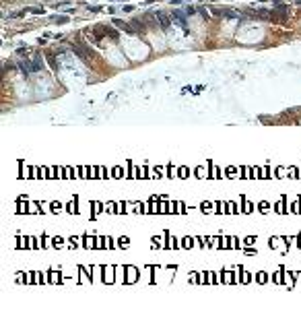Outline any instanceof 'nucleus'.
Here are the masks:
<instances>
[{"instance_id":"nucleus-1","label":"nucleus","mask_w":301,"mask_h":318,"mask_svg":"<svg viewBox=\"0 0 301 318\" xmlns=\"http://www.w3.org/2000/svg\"><path fill=\"white\" fill-rule=\"evenodd\" d=\"M212 13L217 14V17H223V19H237L239 14L231 10V8H212Z\"/></svg>"},{"instance_id":"nucleus-2","label":"nucleus","mask_w":301,"mask_h":318,"mask_svg":"<svg viewBox=\"0 0 301 318\" xmlns=\"http://www.w3.org/2000/svg\"><path fill=\"white\" fill-rule=\"evenodd\" d=\"M130 25L134 27V31H136V33H140V35H142L144 31H146V27L142 25V21H138V19H132V23H130Z\"/></svg>"},{"instance_id":"nucleus-3","label":"nucleus","mask_w":301,"mask_h":318,"mask_svg":"<svg viewBox=\"0 0 301 318\" xmlns=\"http://www.w3.org/2000/svg\"><path fill=\"white\" fill-rule=\"evenodd\" d=\"M157 23H159L163 29H167V25H169V19H167V14H165V13H157Z\"/></svg>"},{"instance_id":"nucleus-4","label":"nucleus","mask_w":301,"mask_h":318,"mask_svg":"<svg viewBox=\"0 0 301 318\" xmlns=\"http://www.w3.org/2000/svg\"><path fill=\"white\" fill-rule=\"evenodd\" d=\"M48 62H50V68H52V70H58V62H56L52 56H48Z\"/></svg>"},{"instance_id":"nucleus-5","label":"nucleus","mask_w":301,"mask_h":318,"mask_svg":"<svg viewBox=\"0 0 301 318\" xmlns=\"http://www.w3.org/2000/svg\"><path fill=\"white\" fill-rule=\"evenodd\" d=\"M54 21L56 23H68V17H64V14H62V17H58V19L54 17Z\"/></svg>"},{"instance_id":"nucleus-6","label":"nucleus","mask_w":301,"mask_h":318,"mask_svg":"<svg viewBox=\"0 0 301 318\" xmlns=\"http://www.w3.org/2000/svg\"><path fill=\"white\" fill-rule=\"evenodd\" d=\"M29 13H33V14H41V13H43V8H29Z\"/></svg>"},{"instance_id":"nucleus-7","label":"nucleus","mask_w":301,"mask_h":318,"mask_svg":"<svg viewBox=\"0 0 301 318\" xmlns=\"http://www.w3.org/2000/svg\"><path fill=\"white\" fill-rule=\"evenodd\" d=\"M198 13L204 17V19H208V13H206V8H198Z\"/></svg>"}]
</instances>
